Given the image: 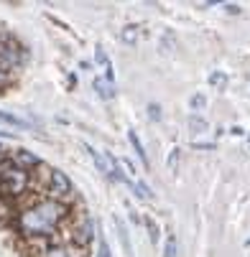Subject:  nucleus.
Here are the masks:
<instances>
[{
    "mask_svg": "<svg viewBox=\"0 0 250 257\" xmlns=\"http://www.w3.org/2000/svg\"><path fill=\"white\" fill-rule=\"evenodd\" d=\"M207 107V97L204 94H194L192 97V109H197V112H199V109H204Z\"/></svg>",
    "mask_w": 250,
    "mask_h": 257,
    "instance_id": "nucleus-18",
    "label": "nucleus"
},
{
    "mask_svg": "<svg viewBox=\"0 0 250 257\" xmlns=\"http://www.w3.org/2000/svg\"><path fill=\"white\" fill-rule=\"evenodd\" d=\"M69 214L66 204L51 201V199H36L33 204H28L21 214H18V232L23 237H51L54 232H59L64 216Z\"/></svg>",
    "mask_w": 250,
    "mask_h": 257,
    "instance_id": "nucleus-1",
    "label": "nucleus"
},
{
    "mask_svg": "<svg viewBox=\"0 0 250 257\" xmlns=\"http://www.w3.org/2000/svg\"><path fill=\"white\" fill-rule=\"evenodd\" d=\"M179 161H182V148H174L171 153H169V171L176 176L179 173Z\"/></svg>",
    "mask_w": 250,
    "mask_h": 257,
    "instance_id": "nucleus-16",
    "label": "nucleus"
},
{
    "mask_svg": "<svg viewBox=\"0 0 250 257\" xmlns=\"http://www.w3.org/2000/svg\"><path fill=\"white\" fill-rule=\"evenodd\" d=\"M92 87L97 89V94H100L102 99H113V97H115V84L105 82V79H95V82H92Z\"/></svg>",
    "mask_w": 250,
    "mask_h": 257,
    "instance_id": "nucleus-8",
    "label": "nucleus"
},
{
    "mask_svg": "<svg viewBox=\"0 0 250 257\" xmlns=\"http://www.w3.org/2000/svg\"><path fill=\"white\" fill-rule=\"evenodd\" d=\"M0 122H6V125H13V127H28V122L18 115H11V112H3L0 109Z\"/></svg>",
    "mask_w": 250,
    "mask_h": 257,
    "instance_id": "nucleus-14",
    "label": "nucleus"
},
{
    "mask_svg": "<svg viewBox=\"0 0 250 257\" xmlns=\"http://www.w3.org/2000/svg\"><path fill=\"white\" fill-rule=\"evenodd\" d=\"M140 222H143V224H146V229H148V237H151V242L156 244V242H158V237H161V229H158V224H156V219L146 214V216H143V219H140Z\"/></svg>",
    "mask_w": 250,
    "mask_h": 257,
    "instance_id": "nucleus-11",
    "label": "nucleus"
},
{
    "mask_svg": "<svg viewBox=\"0 0 250 257\" xmlns=\"http://www.w3.org/2000/svg\"><path fill=\"white\" fill-rule=\"evenodd\" d=\"M92 239H95V222H92V216H90V214H85L79 222L71 227V244L87 249Z\"/></svg>",
    "mask_w": 250,
    "mask_h": 257,
    "instance_id": "nucleus-5",
    "label": "nucleus"
},
{
    "mask_svg": "<svg viewBox=\"0 0 250 257\" xmlns=\"http://www.w3.org/2000/svg\"><path fill=\"white\" fill-rule=\"evenodd\" d=\"M44 257H69V247L66 244H49L46 249H44Z\"/></svg>",
    "mask_w": 250,
    "mask_h": 257,
    "instance_id": "nucleus-15",
    "label": "nucleus"
},
{
    "mask_svg": "<svg viewBox=\"0 0 250 257\" xmlns=\"http://www.w3.org/2000/svg\"><path fill=\"white\" fill-rule=\"evenodd\" d=\"M225 8H227V13H232V16L240 13V6H235V3H230V6H225Z\"/></svg>",
    "mask_w": 250,
    "mask_h": 257,
    "instance_id": "nucleus-23",
    "label": "nucleus"
},
{
    "mask_svg": "<svg viewBox=\"0 0 250 257\" xmlns=\"http://www.w3.org/2000/svg\"><path fill=\"white\" fill-rule=\"evenodd\" d=\"M161 46H163V51H166V46H169V51H174V46H176V39H174V33H171V31H169V33H163Z\"/></svg>",
    "mask_w": 250,
    "mask_h": 257,
    "instance_id": "nucleus-19",
    "label": "nucleus"
},
{
    "mask_svg": "<svg viewBox=\"0 0 250 257\" xmlns=\"http://www.w3.org/2000/svg\"><path fill=\"white\" fill-rule=\"evenodd\" d=\"M247 140H250V135H247Z\"/></svg>",
    "mask_w": 250,
    "mask_h": 257,
    "instance_id": "nucleus-24",
    "label": "nucleus"
},
{
    "mask_svg": "<svg viewBox=\"0 0 250 257\" xmlns=\"http://www.w3.org/2000/svg\"><path fill=\"white\" fill-rule=\"evenodd\" d=\"M148 115H151V120H161V107H158L156 102L148 104Z\"/></svg>",
    "mask_w": 250,
    "mask_h": 257,
    "instance_id": "nucleus-22",
    "label": "nucleus"
},
{
    "mask_svg": "<svg viewBox=\"0 0 250 257\" xmlns=\"http://www.w3.org/2000/svg\"><path fill=\"white\" fill-rule=\"evenodd\" d=\"M26 64V51L23 46L13 39V36H8L6 31L0 33V69L3 71H16Z\"/></svg>",
    "mask_w": 250,
    "mask_h": 257,
    "instance_id": "nucleus-3",
    "label": "nucleus"
},
{
    "mask_svg": "<svg viewBox=\"0 0 250 257\" xmlns=\"http://www.w3.org/2000/svg\"><path fill=\"white\" fill-rule=\"evenodd\" d=\"M209 87L222 92L227 87V74H225V71H212V74H209Z\"/></svg>",
    "mask_w": 250,
    "mask_h": 257,
    "instance_id": "nucleus-13",
    "label": "nucleus"
},
{
    "mask_svg": "<svg viewBox=\"0 0 250 257\" xmlns=\"http://www.w3.org/2000/svg\"><path fill=\"white\" fill-rule=\"evenodd\" d=\"M138 33H140V28H138L135 23H130V26H125V28H123L120 39H123L128 46H135V44H138Z\"/></svg>",
    "mask_w": 250,
    "mask_h": 257,
    "instance_id": "nucleus-10",
    "label": "nucleus"
},
{
    "mask_svg": "<svg viewBox=\"0 0 250 257\" xmlns=\"http://www.w3.org/2000/svg\"><path fill=\"white\" fill-rule=\"evenodd\" d=\"M113 222H115V227H118L120 242L125 244V252H128V254H133V244H130V237H128V229H125V224H123V219H120V216H113Z\"/></svg>",
    "mask_w": 250,
    "mask_h": 257,
    "instance_id": "nucleus-9",
    "label": "nucleus"
},
{
    "mask_svg": "<svg viewBox=\"0 0 250 257\" xmlns=\"http://www.w3.org/2000/svg\"><path fill=\"white\" fill-rule=\"evenodd\" d=\"M11 82H13V74H8V71H3V69H0V89H6Z\"/></svg>",
    "mask_w": 250,
    "mask_h": 257,
    "instance_id": "nucleus-21",
    "label": "nucleus"
},
{
    "mask_svg": "<svg viewBox=\"0 0 250 257\" xmlns=\"http://www.w3.org/2000/svg\"><path fill=\"white\" fill-rule=\"evenodd\" d=\"M28 186H31L28 171L6 163L3 173H0V191H3L6 196H11V199H21V196H26Z\"/></svg>",
    "mask_w": 250,
    "mask_h": 257,
    "instance_id": "nucleus-2",
    "label": "nucleus"
},
{
    "mask_svg": "<svg viewBox=\"0 0 250 257\" xmlns=\"http://www.w3.org/2000/svg\"><path fill=\"white\" fill-rule=\"evenodd\" d=\"M128 140H130V145H133L135 156L140 158V163L146 166V171H151V161H148V153H146V148H143V143H140V138H138V133H135V130H128Z\"/></svg>",
    "mask_w": 250,
    "mask_h": 257,
    "instance_id": "nucleus-7",
    "label": "nucleus"
},
{
    "mask_svg": "<svg viewBox=\"0 0 250 257\" xmlns=\"http://www.w3.org/2000/svg\"><path fill=\"white\" fill-rule=\"evenodd\" d=\"M8 163L11 166H16V168H23V171H33V168H44V163H41V158L36 156V153H31V151H26V148H13L11 153H8Z\"/></svg>",
    "mask_w": 250,
    "mask_h": 257,
    "instance_id": "nucleus-6",
    "label": "nucleus"
},
{
    "mask_svg": "<svg viewBox=\"0 0 250 257\" xmlns=\"http://www.w3.org/2000/svg\"><path fill=\"white\" fill-rule=\"evenodd\" d=\"M100 257H113L110 244H107V239H105V237H100Z\"/></svg>",
    "mask_w": 250,
    "mask_h": 257,
    "instance_id": "nucleus-20",
    "label": "nucleus"
},
{
    "mask_svg": "<svg viewBox=\"0 0 250 257\" xmlns=\"http://www.w3.org/2000/svg\"><path fill=\"white\" fill-rule=\"evenodd\" d=\"M187 125H189V130H192V133H207V130H209L207 120H204V117H199V115H189V117H187Z\"/></svg>",
    "mask_w": 250,
    "mask_h": 257,
    "instance_id": "nucleus-12",
    "label": "nucleus"
},
{
    "mask_svg": "<svg viewBox=\"0 0 250 257\" xmlns=\"http://www.w3.org/2000/svg\"><path fill=\"white\" fill-rule=\"evenodd\" d=\"M71 196H74V183L69 181V176L64 171L49 168V183H46V199L66 204Z\"/></svg>",
    "mask_w": 250,
    "mask_h": 257,
    "instance_id": "nucleus-4",
    "label": "nucleus"
},
{
    "mask_svg": "<svg viewBox=\"0 0 250 257\" xmlns=\"http://www.w3.org/2000/svg\"><path fill=\"white\" fill-rule=\"evenodd\" d=\"M163 257H176V234H169V237H166V244H163Z\"/></svg>",
    "mask_w": 250,
    "mask_h": 257,
    "instance_id": "nucleus-17",
    "label": "nucleus"
}]
</instances>
